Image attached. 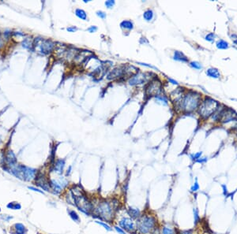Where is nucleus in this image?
Returning <instances> with one entry per match:
<instances>
[{
	"label": "nucleus",
	"instance_id": "19",
	"mask_svg": "<svg viewBox=\"0 0 237 234\" xmlns=\"http://www.w3.org/2000/svg\"><path fill=\"white\" fill-rule=\"evenodd\" d=\"M173 59L175 60H176V61H180V62H188V59L185 56L184 54L182 53L181 51H175Z\"/></svg>",
	"mask_w": 237,
	"mask_h": 234
},
{
	"label": "nucleus",
	"instance_id": "40",
	"mask_svg": "<svg viewBox=\"0 0 237 234\" xmlns=\"http://www.w3.org/2000/svg\"><path fill=\"white\" fill-rule=\"evenodd\" d=\"M97 15L98 17H100L101 18H102V19H105V17H106V14H105V12H103V11H97Z\"/></svg>",
	"mask_w": 237,
	"mask_h": 234
},
{
	"label": "nucleus",
	"instance_id": "26",
	"mask_svg": "<svg viewBox=\"0 0 237 234\" xmlns=\"http://www.w3.org/2000/svg\"><path fill=\"white\" fill-rule=\"evenodd\" d=\"M228 43L226 41H224L223 40H220L216 42V47L218 49H222V50H224V49H228Z\"/></svg>",
	"mask_w": 237,
	"mask_h": 234
},
{
	"label": "nucleus",
	"instance_id": "16",
	"mask_svg": "<svg viewBox=\"0 0 237 234\" xmlns=\"http://www.w3.org/2000/svg\"><path fill=\"white\" fill-rule=\"evenodd\" d=\"M65 164H66L65 159H58L54 165V172L56 173L57 174L61 175L63 173Z\"/></svg>",
	"mask_w": 237,
	"mask_h": 234
},
{
	"label": "nucleus",
	"instance_id": "43",
	"mask_svg": "<svg viewBox=\"0 0 237 234\" xmlns=\"http://www.w3.org/2000/svg\"><path fill=\"white\" fill-rule=\"evenodd\" d=\"M138 64H140V65H144V66H147V67H150V68H153V69H157L155 66L154 65H151L150 64H146V63H142V62H138Z\"/></svg>",
	"mask_w": 237,
	"mask_h": 234
},
{
	"label": "nucleus",
	"instance_id": "13",
	"mask_svg": "<svg viewBox=\"0 0 237 234\" xmlns=\"http://www.w3.org/2000/svg\"><path fill=\"white\" fill-rule=\"evenodd\" d=\"M160 234H178V232L171 224L165 223L160 225Z\"/></svg>",
	"mask_w": 237,
	"mask_h": 234
},
{
	"label": "nucleus",
	"instance_id": "7",
	"mask_svg": "<svg viewBox=\"0 0 237 234\" xmlns=\"http://www.w3.org/2000/svg\"><path fill=\"white\" fill-rule=\"evenodd\" d=\"M54 46H55V44L52 40H43V39L37 38L36 40H35V41L33 43V47H38L40 49V51H41V53L44 55L49 54L50 52L52 51Z\"/></svg>",
	"mask_w": 237,
	"mask_h": 234
},
{
	"label": "nucleus",
	"instance_id": "14",
	"mask_svg": "<svg viewBox=\"0 0 237 234\" xmlns=\"http://www.w3.org/2000/svg\"><path fill=\"white\" fill-rule=\"evenodd\" d=\"M146 76L145 73H138L134 76H133L129 80V84L130 85H135V84H143L146 81Z\"/></svg>",
	"mask_w": 237,
	"mask_h": 234
},
{
	"label": "nucleus",
	"instance_id": "38",
	"mask_svg": "<svg viewBox=\"0 0 237 234\" xmlns=\"http://www.w3.org/2000/svg\"><path fill=\"white\" fill-rule=\"evenodd\" d=\"M157 100H158V102H160L161 103H164V104H165V105L167 103V100H166V99H165L164 97L159 96H157Z\"/></svg>",
	"mask_w": 237,
	"mask_h": 234
},
{
	"label": "nucleus",
	"instance_id": "21",
	"mask_svg": "<svg viewBox=\"0 0 237 234\" xmlns=\"http://www.w3.org/2000/svg\"><path fill=\"white\" fill-rule=\"evenodd\" d=\"M206 74L207 76L213 77V78H219L220 76V73L218 71V69L216 68H209L208 70L206 71Z\"/></svg>",
	"mask_w": 237,
	"mask_h": 234
},
{
	"label": "nucleus",
	"instance_id": "41",
	"mask_svg": "<svg viewBox=\"0 0 237 234\" xmlns=\"http://www.w3.org/2000/svg\"><path fill=\"white\" fill-rule=\"evenodd\" d=\"M4 37H5V39L6 40H9V38H10V36H11V32L9 31V30H7V31L4 32Z\"/></svg>",
	"mask_w": 237,
	"mask_h": 234
},
{
	"label": "nucleus",
	"instance_id": "9",
	"mask_svg": "<svg viewBox=\"0 0 237 234\" xmlns=\"http://www.w3.org/2000/svg\"><path fill=\"white\" fill-rule=\"evenodd\" d=\"M36 184L44 192H51L49 181L46 178L45 176L43 175L42 173H38L36 175Z\"/></svg>",
	"mask_w": 237,
	"mask_h": 234
},
{
	"label": "nucleus",
	"instance_id": "1",
	"mask_svg": "<svg viewBox=\"0 0 237 234\" xmlns=\"http://www.w3.org/2000/svg\"><path fill=\"white\" fill-rule=\"evenodd\" d=\"M93 203L94 207L92 217L107 223L114 224L116 214L119 210L118 209V201L115 200L101 199L97 202H93Z\"/></svg>",
	"mask_w": 237,
	"mask_h": 234
},
{
	"label": "nucleus",
	"instance_id": "5",
	"mask_svg": "<svg viewBox=\"0 0 237 234\" xmlns=\"http://www.w3.org/2000/svg\"><path fill=\"white\" fill-rule=\"evenodd\" d=\"M200 101L201 96L198 93L191 92L182 98L181 107L187 112H191L199 107Z\"/></svg>",
	"mask_w": 237,
	"mask_h": 234
},
{
	"label": "nucleus",
	"instance_id": "30",
	"mask_svg": "<svg viewBox=\"0 0 237 234\" xmlns=\"http://www.w3.org/2000/svg\"><path fill=\"white\" fill-rule=\"evenodd\" d=\"M7 207L10 208V209H13V210H20L21 208V204H19V203L12 202V203H10L7 205Z\"/></svg>",
	"mask_w": 237,
	"mask_h": 234
},
{
	"label": "nucleus",
	"instance_id": "2",
	"mask_svg": "<svg viewBox=\"0 0 237 234\" xmlns=\"http://www.w3.org/2000/svg\"><path fill=\"white\" fill-rule=\"evenodd\" d=\"M70 197L73 202V206L85 216H92L94 203L89 196L85 194L83 189L78 186H73L70 189Z\"/></svg>",
	"mask_w": 237,
	"mask_h": 234
},
{
	"label": "nucleus",
	"instance_id": "28",
	"mask_svg": "<svg viewBox=\"0 0 237 234\" xmlns=\"http://www.w3.org/2000/svg\"><path fill=\"white\" fill-rule=\"evenodd\" d=\"M120 26L122 28H125V29H128V30H130L132 29L134 26H133V23L130 21H123L121 22L120 24Z\"/></svg>",
	"mask_w": 237,
	"mask_h": 234
},
{
	"label": "nucleus",
	"instance_id": "42",
	"mask_svg": "<svg viewBox=\"0 0 237 234\" xmlns=\"http://www.w3.org/2000/svg\"><path fill=\"white\" fill-rule=\"evenodd\" d=\"M206 162H207V158H200L195 161V162H199V163H201V164H203V163H205Z\"/></svg>",
	"mask_w": 237,
	"mask_h": 234
},
{
	"label": "nucleus",
	"instance_id": "36",
	"mask_svg": "<svg viewBox=\"0 0 237 234\" xmlns=\"http://www.w3.org/2000/svg\"><path fill=\"white\" fill-rule=\"evenodd\" d=\"M214 38H215V35H214V33H213V32L209 33V34L207 35V36H206V40L209 42L213 41V40H214Z\"/></svg>",
	"mask_w": 237,
	"mask_h": 234
},
{
	"label": "nucleus",
	"instance_id": "48",
	"mask_svg": "<svg viewBox=\"0 0 237 234\" xmlns=\"http://www.w3.org/2000/svg\"><path fill=\"white\" fill-rule=\"evenodd\" d=\"M2 143V138H1V136H0V144Z\"/></svg>",
	"mask_w": 237,
	"mask_h": 234
},
{
	"label": "nucleus",
	"instance_id": "27",
	"mask_svg": "<svg viewBox=\"0 0 237 234\" xmlns=\"http://www.w3.org/2000/svg\"><path fill=\"white\" fill-rule=\"evenodd\" d=\"M143 17L144 19L147 21H150L154 18V12L151 10H148L144 14H143Z\"/></svg>",
	"mask_w": 237,
	"mask_h": 234
},
{
	"label": "nucleus",
	"instance_id": "12",
	"mask_svg": "<svg viewBox=\"0 0 237 234\" xmlns=\"http://www.w3.org/2000/svg\"><path fill=\"white\" fill-rule=\"evenodd\" d=\"M126 214H128V216L130 217L132 219L136 221L138 218L142 215V211L140 210L139 208L135 207H131V206H129L126 208Z\"/></svg>",
	"mask_w": 237,
	"mask_h": 234
},
{
	"label": "nucleus",
	"instance_id": "34",
	"mask_svg": "<svg viewBox=\"0 0 237 234\" xmlns=\"http://www.w3.org/2000/svg\"><path fill=\"white\" fill-rule=\"evenodd\" d=\"M202 154V153L201 152H197V153H195V154H192V155H191V158L193 161H195V162L196 160H198L199 158H201Z\"/></svg>",
	"mask_w": 237,
	"mask_h": 234
},
{
	"label": "nucleus",
	"instance_id": "45",
	"mask_svg": "<svg viewBox=\"0 0 237 234\" xmlns=\"http://www.w3.org/2000/svg\"><path fill=\"white\" fill-rule=\"evenodd\" d=\"M77 28L73 26V27L67 28V29H66V30H67L68 32H74L75 31H77Z\"/></svg>",
	"mask_w": 237,
	"mask_h": 234
},
{
	"label": "nucleus",
	"instance_id": "33",
	"mask_svg": "<svg viewBox=\"0 0 237 234\" xmlns=\"http://www.w3.org/2000/svg\"><path fill=\"white\" fill-rule=\"evenodd\" d=\"M190 65H191V66L192 68H194V69H201L202 68V65L198 62H191L190 63Z\"/></svg>",
	"mask_w": 237,
	"mask_h": 234
},
{
	"label": "nucleus",
	"instance_id": "17",
	"mask_svg": "<svg viewBox=\"0 0 237 234\" xmlns=\"http://www.w3.org/2000/svg\"><path fill=\"white\" fill-rule=\"evenodd\" d=\"M124 73H125V69H122L121 67L115 68L108 74V79H115V78H118V77H121L124 74Z\"/></svg>",
	"mask_w": 237,
	"mask_h": 234
},
{
	"label": "nucleus",
	"instance_id": "39",
	"mask_svg": "<svg viewBox=\"0 0 237 234\" xmlns=\"http://www.w3.org/2000/svg\"><path fill=\"white\" fill-rule=\"evenodd\" d=\"M28 189L32 190V191H34V192H37L40 193V194H44V192L43 191V190H40L39 189H36V188H35V187H28Z\"/></svg>",
	"mask_w": 237,
	"mask_h": 234
},
{
	"label": "nucleus",
	"instance_id": "4",
	"mask_svg": "<svg viewBox=\"0 0 237 234\" xmlns=\"http://www.w3.org/2000/svg\"><path fill=\"white\" fill-rule=\"evenodd\" d=\"M115 221V224L118 225L119 227L122 228L126 233L137 234L136 221L130 217H129L126 211L125 214H120L118 212H117Z\"/></svg>",
	"mask_w": 237,
	"mask_h": 234
},
{
	"label": "nucleus",
	"instance_id": "35",
	"mask_svg": "<svg viewBox=\"0 0 237 234\" xmlns=\"http://www.w3.org/2000/svg\"><path fill=\"white\" fill-rule=\"evenodd\" d=\"M178 234H197V233L193 229H189V230L179 231L178 232Z\"/></svg>",
	"mask_w": 237,
	"mask_h": 234
},
{
	"label": "nucleus",
	"instance_id": "20",
	"mask_svg": "<svg viewBox=\"0 0 237 234\" xmlns=\"http://www.w3.org/2000/svg\"><path fill=\"white\" fill-rule=\"evenodd\" d=\"M68 215L70 216V218L72 220L76 222V223H79L81 221L80 216L75 210H68Z\"/></svg>",
	"mask_w": 237,
	"mask_h": 234
},
{
	"label": "nucleus",
	"instance_id": "37",
	"mask_svg": "<svg viewBox=\"0 0 237 234\" xmlns=\"http://www.w3.org/2000/svg\"><path fill=\"white\" fill-rule=\"evenodd\" d=\"M115 5V1H112V0H109V1H106L105 2V6L108 7V8H112L113 6Z\"/></svg>",
	"mask_w": 237,
	"mask_h": 234
},
{
	"label": "nucleus",
	"instance_id": "8",
	"mask_svg": "<svg viewBox=\"0 0 237 234\" xmlns=\"http://www.w3.org/2000/svg\"><path fill=\"white\" fill-rule=\"evenodd\" d=\"M20 169H21V180L25 181H31L35 179L37 175V170L34 168L20 165Z\"/></svg>",
	"mask_w": 237,
	"mask_h": 234
},
{
	"label": "nucleus",
	"instance_id": "31",
	"mask_svg": "<svg viewBox=\"0 0 237 234\" xmlns=\"http://www.w3.org/2000/svg\"><path fill=\"white\" fill-rule=\"evenodd\" d=\"M112 227H113V229H114V230H115L117 233L126 234V233L125 231L123 230L121 227H119L118 225H116V224H115V223L113 224V226H112Z\"/></svg>",
	"mask_w": 237,
	"mask_h": 234
},
{
	"label": "nucleus",
	"instance_id": "24",
	"mask_svg": "<svg viewBox=\"0 0 237 234\" xmlns=\"http://www.w3.org/2000/svg\"><path fill=\"white\" fill-rule=\"evenodd\" d=\"M22 46L23 47L26 49H28V50H32V47H33V42L31 41V40L29 38H26L24 39L23 42H22Z\"/></svg>",
	"mask_w": 237,
	"mask_h": 234
},
{
	"label": "nucleus",
	"instance_id": "11",
	"mask_svg": "<svg viewBox=\"0 0 237 234\" xmlns=\"http://www.w3.org/2000/svg\"><path fill=\"white\" fill-rule=\"evenodd\" d=\"M49 184H50V189H51V192L54 194V195H59L61 194V192H63V188L62 185H60V183L59 182V181H57L56 179H51L49 180Z\"/></svg>",
	"mask_w": 237,
	"mask_h": 234
},
{
	"label": "nucleus",
	"instance_id": "46",
	"mask_svg": "<svg viewBox=\"0 0 237 234\" xmlns=\"http://www.w3.org/2000/svg\"><path fill=\"white\" fill-rule=\"evenodd\" d=\"M3 46H4V41H3V40L2 39L1 34H0V48H2Z\"/></svg>",
	"mask_w": 237,
	"mask_h": 234
},
{
	"label": "nucleus",
	"instance_id": "15",
	"mask_svg": "<svg viewBox=\"0 0 237 234\" xmlns=\"http://www.w3.org/2000/svg\"><path fill=\"white\" fill-rule=\"evenodd\" d=\"M6 162H7V165H9L11 168L17 165V158H16L14 152L11 150L7 151V153H6Z\"/></svg>",
	"mask_w": 237,
	"mask_h": 234
},
{
	"label": "nucleus",
	"instance_id": "49",
	"mask_svg": "<svg viewBox=\"0 0 237 234\" xmlns=\"http://www.w3.org/2000/svg\"><path fill=\"white\" fill-rule=\"evenodd\" d=\"M0 210H1V209H0Z\"/></svg>",
	"mask_w": 237,
	"mask_h": 234
},
{
	"label": "nucleus",
	"instance_id": "29",
	"mask_svg": "<svg viewBox=\"0 0 237 234\" xmlns=\"http://www.w3.org/2000/svg\"><path fill=\"white\" fill-rule=\"evenodd\" d=\"M193 213H194V223H195V225H197L200 222V216H199V212L198 208H194L193 210Z\"/></svg>",
	"mask_w": 237,
	"mask_h": 234
},
{
	"label": "nucleus",
	"instance_id": "3",
	"mask_svg": "<svg viewBox=\"0 0 237 234\" xmlns=\"http://www.w3.org/2000/svg\"><path fill=\"white\" fill-rule=\"evenodd\" d=\"M137 234H153L160 226L157 216L150 211L142 212L136 221Z\"/></svg>",
	"mask_w": 237,
	"mask_h": 234
},
{
	"label": "nucleus",
	"instance_id": "25",
	"mask_svg": "<svg viewBox=\"0 0 237 234\" xmlns=\"http://www.w3.org/2000/svg\"><path fill=\"white\" fill-rule=\"evenodd\" d=\"M75 14L77 17L81 18V20H84V21H86L87 20V14L86 13L83 11V10H81V9H77L75 11Z\"/></svg>",
	"mask_w": 237,
	"mask_h": 234
},
{
	"label": "nucleus",
	"instance_id": "32",
	"mask_svg": "<svg viewBox=\"0 0 237 234\" xmlns=\"http://www.w3.org/2000/svg\"><path fill=\"white\" fill-rule=\"evenodd\" d=\"M199 188H200V187H199V183H198V181H196L195 182L194 184H193V185H192V186L191 187V189H190V190H191V192L195 193V192H197L198 191H199Z\"/></svg>",
	"mask_w": 237,
	"mask_h": 234
},
{
	"label": "nucleus",
	"instance_id": "44",
	"mask_svg": "<svg viewBox=\"0 0 237 234\" xmlns=\"http://www.w3.org/2000/svg\"><path fill=\"white\" fill-rule=\"evenodd\" d=\"M97 30V28L96 27V26H91V27L88 28V31L89 32H95Z\"/></svg>",
	"mask_w": 237,
	"mask_h": 234
},
{
	"label": "nucleus",
	"instance_id": "47",
	"mask_svg": "<svg viewBox=\"0 0 237 234\" xmlns=\"http://www.w3.org/2000/svg\"><path fill=\"white\" fill-rule=\"evenodd\" d=\"M168 80H169V82H171L172 84H178L177 81H176V80H175L171 79V78H169Z\"/></svg>",
	"mask_w": 237,
	"mask_h": 234
},
{
	"label": "nucleus",
	"instance_id": "10",
	"mask_svg": "<svg viewBox=\"0 0 237 234\" xmlns=\"http://www.w3.org/2000/svg\"><path fill=\"white\" fill-rule=\"evenodd\" d=\"M160 88H161V84H160V81L154 80V81L150 83V84L148 85L146 89V92L147 96H157L160 92Z\"/></svg>",
	"mask_w": 237,
	"mask_h": 234
},
{
	"label": "nucleus",
	"instance_id": "18",
	"mask_svg": "<svg viewBox=\"0 0 237 234\" xmlns=\"http://www.w3.org/2000/svg\"><path fill=\"white\" fill-rule=\"evenodd\" d=\"M236 114L234 113L232 110H227L224 112H223L221 114V118L220 120L222 121L223 122H228L230 121L233 120L234 118L236 117Z\"/></svg>",
	"mask_w": 237,
	"mask_h": 234
},
{
	"label": "nucleus",
	"instance_id": "22",
	"mask_svg": "<svg viewBox=\"0 0 237 234\" xmlns=\"http://www.w3.org/2000/svg\"><path fill=\"white\" fill-rule=\"evenodd\" d=\"M95 223H97V225H99L100 226L103 227L104 229H105V230L108 231V232H112V231L113 230V228H112V226H111L109 224L107 223V222H105V221H100V220H96L95 221Z\"/></svg>",
	"mask_w": 237,
	"mask_h": 234
},
{
	"label": "nucleus",
	"instance_id": "6",
	"mask_svg": "<svg viewBox=\"0 0 237 234\" xmlns=\"http://www.w3.org/2000/svg\"><path fill=\"white\" fill-rule=\"evenodd\" d=\"M218 107V103L213 99H206L199 106V112L204 118H207L215 112Z\"/></svg>",
	"mask_w": 237,
	"mask_h": 234
},
{
	"label": "nucleus",
	"instance_id": "23",
	"mask_svg": "<svg viewBox=\"0 0 237 234\" xmlns=\"http://www.w3.org/2000/svg\"><path fill=\"white\" fill-rule=\"evenodd\" d=\"M14 228L16 230V234H25L26 233V229L24 225L21 223H17L14 225Z\"/></svg>",
	"mask_w": 237,
	"mask_h": 234
}]
</instances>
